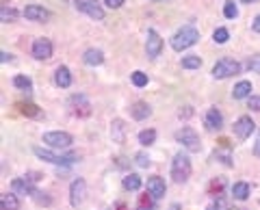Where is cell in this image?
Returning a JSON list of instances; mask_svg holds the SVG:
<instances>
[{
	"instance_id": "cell-1",
	"label": "cell",
	"mask_w": 260,
	"mask_h": 210,
	"mask_svg": "<svg viewBox=\"0 0 260 210\" xmlns=\"http://www.w3.org/2000/svg\"><path fill=\"white\" fill-rule=\"evenodd\" d=\"M198 39H200L198 28L195 26H182V28H178L176 35L172 37V48L178 52H182V50H186V48L198 44Z\"/></svg>"
},
{
	"instance_id": "cell-2",
	"label": "cell",
	"mask_w": 260,
	"mask_h": 210,
	"mask_svg": "<svg viewBox=\"0 0 260 210\" xmlns=\"http://www.w3.org/2000/svg\"><path fill=\"white\" fill-rule=\"evenodd\" d=\"M35 156H39L46 163H52V165H59V167H68V165H74L78 160V154H54L50 150H44V148H32Z\"/></svg>"
},
{
	"instance_id": "cell-3",
	"label": "cell",
	"mask_w": 260,
	"mask_h": 210,
	"mask_svg": "<svg viewBox=\"0 0 260 210\" xmlns=\"http://www.w3.org/2000/svg\"><path fill=\"white\" fill-rule=\"evenodd\" d=\"M172 178L174 182L182 184L191 178V160L186 154H176L172 160Z\"/></svg>"
},
{
	"instance_id": "cell-4",
	"label": "cell",
	"mask_w": 260,
	"mask_h": 210,
	"mask_svg": "<svg viewBox=\"0 0 260 210\" xmlns=\"http://www.w3.org/2000/svg\"><path fill=\"white\" fill-rule=\"evenodd\" d=\"M241 74V63L234 59H219L213 65V76L215 78H230Z\"/></svg>"
},
{
	"instance_id": "cell-5",
	"label": "cell",
	"mask_w": 260,
	"mask_h": 210,
	"mask_svg": "<svg viewBox=\"0 0 260 210\" xmlns=\"http://www.w3.org/2000/svg\"><path fill=\"white\" fill-rule=\"evenodd\" d=\"M176 141L189 152H200V148H202L198 132H195L193 128H189V126H184V128H180V130L176 132Z\"/></svg>"
},
{
	"instance_id": "cell-6",
	"label": "cell",
	"mask_w": 260,
	"mask_h": 210,
	"mask_svg": "<svg viewBox=\"0 0 260 210\" xmlns=\"http://www.w3.org/2000/svg\"><path fill=\"white\" fill-rule=\"evenodd\" d=\"M42 141H44L46 145H50L52 150H68L74 139H72V134H70V132L54 130V132H46Z\"/></svg>"
},
{
	"instance_id": "cell-7",
	"label": "cell",
	"mask_w": 260,
	"mask_h": 210,
	"mask_svg": "<svg viewBox=\"0 0 260 210\" xmlns=\"http://www.w3.org/2000/svg\"><path fill=\"white\" fill-rule=\"evenodd\" d=\"M76 9L87 13L89 18L95 20V22L104 20V9H102V5L98 3V0H76Z\"/></svg>"
},
{
	"instance_id": "cell-8",
	"label": "cell",
	"mask_w": 260,
	"mask_h": 210,
	"mask_svg": "<svg viewBox=\"0 0 260 210\" xmlns=\"http://www.w3.org/2000/svg\"><path fill=\"white\" fill-rule=\"evenodd\" d=\"M85 195H87V182L83 178H76V180L70 184V204L78 208L85 201Z\"/></svg>"
},
{
	"instance_id": "cell-9",
	"label": "cell",
	"mask_w": 260,
	"mask_h": 210,
	"mask_svg": "<svg viewBox=\"0 0 260 210\" xmlns=\"http://www.w3.org/2000/svg\"><path fill=\"white\" fill-rule=\"evenodd\" d=\"M145 50H148L150 59H156V56L162 52V39L158 37V33L154 28L148 30V42H145Z\"/></svg>"
},
{
	"instance_id": "cell-10",
	"label": "cell",
	"mask_w": 260,
	"mask_h": 210,
	"mask_svg": "<svg viewBox=\"0 0 260 210\" xmlns=\"http://www.w3.org/2000/svg\"><path fill=\"white\" fill-rule=\"evenodd\" d=\"M32 56H35L37 61H46L52 56V44L48 42V39H35V44H32Z\"/></svg>"
},
{
	"instance_id": "cell-11",
	"label": "cell",
	"mask_w": 260,
	"mask_h": 210,
	"mask_svg": "<svg viewBox=\"0 0 260 210\" xmlns=\"http://www.w3.org/2000/svg\"><path fill=\"white\" fill-rule=\"evenodd\" d=\"M254 122H251V117L243 115L239 117L237 122H234V134L239 136V139H247V136H251V132H254Z\"/></svg>"
},
{
	"instance_id": "cell-12",
	"label": "cell",
	"mask_w": 260,
	"mask_h": 210,
	"mask_svg": "<svg viewBox=\"0 0 260 210\" xmlns=\"http://www.w3.org/2000/svg\"><path fill=\"white\" fill-rule=\"evenodd\" d=\"M204 124L210 132H215V130H221V126H223V115L219 113L217 109H208L206 111V117H204Z\"/></svg>"
},
{
	"instance_id": "cell-13",
	"label": "cell",
	"mask_w": 260,
	"mask_h": 210,
	"mask_svg": "<svg viewBox=\"0 0 260 210\" xmlns=\"http://www.w3.org/2000/svg\"><path fill=\"white\" fill-rule=\"evenodd\" d=\"M24 15L32 22H46L50 18V11L44 9V7H39V5H28L26 9H24Z\"/></svg>"
},
{
	"instance_id": "cell-14",
	"label": "cell",
	"mask_w": 260,
	"mask_h": 210,
	"mask_svg": "<svg viewBox=\"0 0 260 210\" xmlns=\"http://www.w3.org/2000/svg\"><path fill=\"white\" fill-rule=\"evenodd\" d=\"M165 180L162 178H158V176H152L150 180H148V193L154 197V199H160L162 195H165Z\"/></svg>"
},
{
	"instance_id": "cell-15",
	"label": "cell",
	"mask_w": 260,
	"mask_h": 210,
	"mask_svg": "<svg viewBox=\"0 0 260 210\" xmlns=\"http://www.w3.org/2000/svg\"><path fill=\"white\" fill-rule=\"evenodd\" d=\"M11 193H15V195H22V197H26V195L32 197V193H35V187H32L30 182L24 180V178H18V180L11 182Z\"/></svg>"
},
{
	"instance_id": "cell-16",
	"label": "cell",
	"mask_w": 260,
	"mask_h": 210,
	"mask_svg": "<svg viewBox=\"0 0 260 210\" xmlns=\"http://www.w3.org/2000/svg\"><path fill=\"white\" fill-rule=\"evenodd\" d=\"M130 115H133V119H137V122H143V119H148L152 115V109H150V104H145V102H135L133 107H130Z\"/></svg>"
},
{
	"instance_id": "cell-17",
	"label": "cell",
	"mask_w": 260,
	"mask_h": 210,
	"mask_svg": "<svg viewBox=\"0 0 260 210\" xmlns=\"http://www.w3.org/2000/svg\"><path fill=\"white\" fill-rule=\"evenodd\" d=\"M54 83L59 85L61 89H68V87L72 85V72L65 67V65L56 67V72H54Z\"/></svg>"
},
{
	"instance_id": "cell-18",
	"label": "cell",
	"mask_w": 260,
	"mask_h": 210,
	"mask_svg": "<svg viewBox=\"0 0 260 210\" xmlns=\"http://www.w3.org/2000/svg\"><path fill=\"white\" fill-rule=\"evenodd\" d=\"M0 208L3 210H20V199L15 193H3L0 197Z\"/></svg>"
},
{
	"instance_id": "cell-19",
	"label": "cell",
	"mask_w": 260,
	"mask_h": 210,
	"mask_svg": "<svg viewBox=\"0 0 260 210\" xmlns=\"http://www.w3.org/2000/svg\"><path fill=\"white\" fill-rule=\"evenodd\" d=\"M223 189H225V180H223L221 176H219V178H213V180L208 182L206 193H208V195H213V197H221Z\"/></svg>"
},
{
	"instance_id": "cell-20",
	"label": "cell",
	"mask_w": 260,
	"mask_h": 210,
	"mask_svg": "<svg viewBox=\"0 0 260 210\" xmlns=\"http://www.w3.org/2000/svg\"><path fill=\"white\" fill-rule=\"evenodd\" d=\"M232 95H234V100L249 98V95H251V83H249V80H241L239 85H234V89H232Z\"/></svg>"
},
{
	"instance_id": "cell-21",
	"label": "cell",
	"mask_w": 260,
	"mask_h": 210,
	"mask_svg": "<svg viewBox=\"0 0 260 210\" xmlns=\"http://www.w3.org/2000/svg\"><path fill=\"white\" fill-rule=\"evenodd\" d=\"M83 59H85L87 65H93L95 67V65H102V63H104V54L100 50H95V48H89Z\"/></svg>"
},
{
	"instance_id": "cell-22",
	"label": "cell",
	"mask_w": 260,
	"mask_h": 210,
	"mask_svg": "<svg viewBox=\"0 0 260 210\" xmlns=\"http://www.w3.org/2000/svg\"><path fill=\"white\" fill-rule=\"evenodd\" d=\"M232 195L234 199H239V201H245L249 197V184L247 182H237L232 187Z\"/></svg>"
},
{
	"instance_id": "cell-23",
	"label": "cell",
	"mask_w": 260,
	"mask_h": 210,
	"mask_svg": "<svg viewBox=\"0 0 260 210\" xmlns=\"http://www.w3.org/2000/svg\"><path fill=\"white\" fill-rule=\"evenodd\" d=\"M124 189L126 191H139L141 189V178L137 176V173H128V176H124Z\"/></svg>"
},
{
	"instance_id": "cell-24",
	"label": "cell",
	"mask_w": 260,
	"mask_h": 210,
	"mask_svg": "<svg viewBox=\"0 0 260 210\" xmlns=\"http://www.w3.org/2000/svg\"><path fill=\"white\" fill-rule=\"evenodd\" d=\"M111 134H113V141L115 143H124V122H121V119H115V122H113Z\"/></svg>"
},
{
	"instance_id": "cell-25",
	"label": "cell",
	"mask_w": 260,
	"mask_h": 210,
	"mask_svg": "<svg viewBox=\"0 0 260 210\" xmlns=\"http://www.w3.org/2000/svg\"><path fill=\"white\" fill-rule=\"evenodd\" d=\"M182 67L184 69H200L202 67V59L200 56H195V54H186L182 59Z\"/></svg>"
},
{
	"instance_id": "cell-26",
	"label": "cell",
	"mask_w": 260,
	"mask_h": 210,
	"mask_svg": "<svg viewBox=\"0 0 260 210\" xmlns=\"http://www.w3.org/2000/svg\"><path fill=\"white\" fill-rule=\"evenodd\" d=\"M154 141H156V130H154V128H148V130L139 132V143L141 145H152Z\"/></svg>"
},
{
	"instance_id": "cell-27",
	"label": "cell",
	"mask_w": 260,
	"mask_h": 210,
	"mask_svg": "<svg viewBox=\"0 0 260 210\" xmlns=\"http://www.w3.org/2000/svg\"><path fill=\"white\" fill-rule=\"evenodd\" d=\"M13 85L18 87V89H22V91H30V89H32V80H30L28 76L18 74V76L13 78Z\"/></svg>"
},
{
	"instance_id": "cell-28",
	"label": "cell",
	"mask_w": 260,
	"mask_h": 210,
	"mask_svg": "<svg viewBox=\"0 0 260 210\" xmlns=\"http://www.w3.org/2000/svg\"><path fill=\"white\" fill-rule=\"evenodd\" d=\"M223 15L228 20H234L239 15V9H237V3L234 0H225V5H223Z\"/></svg>"
},
{
	"instance_id": "cell-29",
	"label": "cell",
	"mask_w": 260,
	"mask_h": 210,
	"mask_svg": "<svg viewBox=\"0 0 260 210\" xmlns=\"http://www.w3.org/2000/svg\"><path fill=\"white\" fill-rule=\"evenodd\" d=\"M15 18H18V11L11 9V7H3V9H0V20H3L5 24L7 22H13Z\"/></svg>"
},
{
	"instance_id": "cell-30",
	"label": "cell",
	"mask_w": 260,
	"mask_h": 210,
	"mask_svg": "<svg viewBox=\"0 0 260 210\" xmlns=\"http://www.w3.org/2000/svg\"><path fill=\"white\" fill-rule=\"evenodd\" d=\"M18 107H20V113H24V115H28V117L39 115V109L35 107V104H18Z\"/></svg>"
},
{
	"instance_id": "cell-31",
	"label": "cell",
	"mask_w": 260,
	"mask_h": 210,
	"mask_svg": "<svg viewBox=\"0 0 260 210\" xmlns=\"http://www.w3.org/2000/svg\"><path fill=\"white\" fill-rule=\"evenodd\" d=\"M133 85L135 87H145L148 85V76L143 72H133Z\"/></svg>"
},
{
	"instance_id": "cell-32",
	"label": "cell",
	"mask_w": 260,
	"mask_h": 210,
	"mask_svg": "<svg viewBox=\"0 0 260 210\" xmlns=\"http://www.w3.org/2000/svg\"><path fill=\"white\" fill-rule=\"evenodd\" d=\"M228 37H230V33H228V28H223V26H221V28H217V30H215V35H213V39H215L217 44H225V42H228Z\"/></svg>"
},
{
	"instance_id": "cell-33",
	"label": "cell",
	"mask_w": 260,
	"mask_h": 210,
	"mask_svg": "<svg viewBox=\"0 0 260 210\" xmlns=\"http://www.w3.org/2000/svg\"><path fill=\"white\" fill-rule=\"evenodd\" d=\"M72 113H74V115H78V117H87L89 113H91V109H89L87 102H83L80 107H72Z\"/></svg>"
},
{
	"instance_id": "cell-34",
	"label": "cell",
	"mask_w": 260,
	"mask_h": 210,
	"mask_svg": "<svg viewBox=\"0 0 260 210\" xmlns=\"http://www.w3.org/2000/svg\"><path fill=\"white\" fill-rule=\"evenodd\" d=\"M208 210H230V204H228L223 197H217V201H213V204L208 206Z\"/></svg>"
},
{
	"instance_id": "cell-35",
	"label": "cell",
	"mask_w": 260,
	"mask_h": 210,
	"mask_svg": "<svg viewBox=\"0 0 260 210\" xmlns=\"http://www.w3.org/2000/svg\"><path fill=\"white\" fill-rule=\"evenodd\" d=\"M247 67L251 72H256V74H260V54H254L251 59L247 61Z\"/></svg>"
},
{
	"instance_id": "cell-36",
	"label": "cell",
	"mask_w": 260,
	"mask_h": 210,
	"mask_svg": "<svg viewBox=\"0 0 260 210\" xmlns=\"http://www.w3.org/2000/svg\"><path fill=\"white\" fill-rule=\"evenodd\" d=\"M42 178H44V176L39 173V171H28L26 176H24V180H26V182H30L32 187H35V184H37L39 180H42Z\"/></svg>"
},
{
	"instance_id": "cell-37",
	"label": "cell",
	"mask_w": 260,
	"mask_h": 210,
	"mask_svg": "<svg viewBox=\"0 0 260 210\" xmlns=\"http://www.w3.org/2000/svg\"><path fill=\"white\" fill-rule=\"evenodd\" d=\"M135 163L139 165V167H148L150 165V156L145 154V152H139V154L135 156Z\"/></svg>"
},
{
	"instance_id": "cell-38",
	"label": "cell",
	"mask_w": 260,
	"mask_h": 210,
	"mask_svg": "<svg viewBox=\"0 0 260 210\" xmlns=\"http://www.w3.org/2000/svg\"><path fill=\"white\" fill-rule=\"evenodd\" d=\"M247 107H249L251 111H258V113H260V95H249Z\"/></svg>"
},
{
	"instance_id": "cell-39",
	"label": "cell",
	"mask_w": 260,
	"mask_h": 210,
	"mask_svg": "<svg viewBox=\"0 0 260 210\" xmlns=\"http://www.w3.org/2000/svg\"><path fill=\"white\" fill-rule=\"evenodd\" d=\"M32 197H35L39 204H46V206H50V204H52V199L48 197V195H42V193H39L37 189H35V193H32Z\"/></svg>"
},
{
	"instance_id": "cell-40",
	"label": "cell",
	"mask_w": 260,
	"mask_h": 210,
	"mask_svg": "<svg viewBox=\"0 0 260 210\" xmlns=\"http://www.w3.org/2000/svg\"><path fill=\"white\" fill-rule=\"evenodd\" d=\"M124 3H126V0H104V5H107L109 9H119Z\"/></svg>"
},
{
	"instance_id": "cell-41",
	"label": "cell",
	"mask_w": 260,
	"mask_h": 210,
	"mask_svg": "<svg viewBox=\"0 0 260 210\" xmlns=\"http://www.w3.org/2000/svg\"><path fill=\"white\" fill-rule=\"evenodd\" d=\"M215 158H219V160H221L223 165L232 167V160H230V156H228V154H219V152H215Z\"/></svg>"
},
{
	"instance_id": "cell-42",
	"label": "cell",
	"mask_w": 260,
	"mask_h": 210,
	"mask_svg": "<svg viewBox=\"0 0 260 210\" xmlns=\"http://www.w3.org/2000/svg\"><path fill=\"white\" fill-rule=\"evenodd\" d=\"M251 28H254L256 33H260V13H258L256 18H254V22H251Z\"/></svg>"
},
{
	"instance_id": "cell-43",
	"label": "cell",
	"mask_w": 260,
	"mask_h": 210,
	"mask_svg": "<svg viewBox=\"0 0 260 210\" xmlns=\"http://www.w3.org/2000/svg\"><path fill=\"white\" fill-rule=\"evenodd\" d=\"M115 210H128V206L124 204V201H117V204H115Z\"/></svg>"
},
{
	"instance_id": "cell-44",
	"label": "cell",
	"mask_w": 260,
	"mask_h": 210,
	"mask_svg": "<svg viewBox=\"0 0 260 210\" xmlns=\"http://www.w3.org/2000/svg\"><path fill=\"white\" fill-rule=\"evenodd\" d=\"M0 54H3V63H7V61H11V54H9V52H5V50H3V52H0Z\"/></svg>"
},
{
	"instance_id": "cell-45",
	"label": "cell",
	"mask_w": 260,
	"mask_h": 210,
	"mask_svg": "<svg viewBox=\"0 0 260 210\" xmlns=\"http://www.w3.org/2000/svg\"><path fill=\"white\" fill-rule=\"evenodd\" d=\"M254 154L260 158V141H256V145H254Z\"/></svg>"
},
{
	"instance_id": "cell-46",
	"label": "cell",
	"mask_w": 260,
	"mask_h": 210,
	"mask_svg": "<svg viewBox=\"0 0 260 210\" xmlns=\"http://www.w3.org/2000/svg\"><path fill=\"white\" fill-rule=\"evenodd\" d=\"M239 3H245V5H254V3H258V0H239Z\"/></svg>"
},
{
	"instance_id": "cell-47",
	"label": "cell",
	"mask_w": 260,
	"mask_h": 210,
	"mask_svg": "<svg viewBox=\"0 0 260 210\" xmlns=\"http://www.w3.org/2000/svg\"><path fill=\"white\" fill-rule=\"evenodd\" d=\"M137 210H154V208H145V206H139V208H137Z\"/></svg>"
},
{
	"instance_id": "cell-48",
	"label": "cell",
	"mask_w": 260,
	"mask_h": 210,
	"mask_svg": "<svg viewBox=\"0 0 260 210\" xmlns=\"http://www.w3.org/2000/svg\"><path fill=\"white\" fill-rule=\"evenodd\" d=\"M152 3H165V0H152Z\"/></svg>"
}]
</instances>
